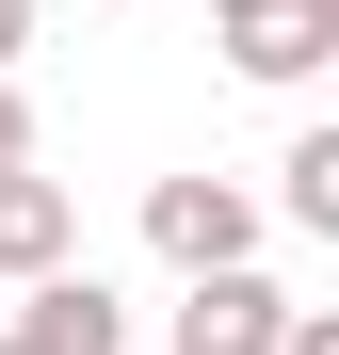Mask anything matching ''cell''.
<instances>
[{
  "instance_id": "obj_9",
  "label": "cell",
  "mask_w": 339,
  "mask_h": 355,
  "mask_svg": "<svg viewBox=\"0 0 339 355\" xmlns=\"http://www.w3.org/2000/svg\"><path fill=\"white\" fill-rule=\"evenodd\" d=\"M210 17H243V0H210Z\"/></svg>"
},
{
  "instance_id": "obj_2",
  "label": "cell",
  "mask_w": 339,
  "mask_h": 355,
  "mask_svg": "<svg viewBox=\"0 0 339 355\" xmlns=\"http://www.w3.org/2000/svg\"><path fill=\"white\" fill-rule=\"evenodd\" d=\"M275 323H291V291L243 259V275H178V323H162V339H178V355H275Z\"/></svg>"
},
{
  "instance_id": "obj_3",
  "label": "cell",
  "mask_w": 339,
  "mask_h": 355,
  "mask_svg": "<svg viewBox=\"0 0 339 355\" xmlns=\"http://www.w3.org/2000/svg\"><path fill=\"white\" fill-rule=\"evenodd\" d=\"M0 355H130V307H113L97 275H33L17 323H0Z\"/></svg>"
},
{
  "instance_id": "obj_6",
  "label": "cell",
  "mask_w": 339,
  "mask_h": 355,
  "mask_svg": "<svg viewBox=\"0 0 339 355\" xmlns=\"http://www.w3.org/2000/svg\"><path fill=\"white\" fill-rule=\"evenodd\" d=\"M275 210H291L307 243H339V130H291V162H275Z\"/></svg>"
},
{
  "instance_id": "obj_8",
  "label": "cell",
  "mask_w": 339,
  "mask_h": 355,
  "mask_svg": "<svg viewBox=\"0 0 339 355\" xmlns=\"http://www.w3.org/2000/svg\"><path fill=\"white\" fill-rule=\"evenodd\" d=\"M17 49H33V0H0V81H17Z\"/></svg>"
},
{
  "instance_id": "obj_5",
  "label": "cell",
  "mask_w": 339,
  "mask_h": 355,
  "mask_svg": "<svg viewBox=\"0 0 339 355\" xmlns=\"http://www.w3.org/2000/svg\"><path fill=\"white\" fill-rule=\"evenodd\" d=\"M65 259H81V194L17 162V178H0V275L33 291V275H65Z\"/></svg>"
},
{
  "instance_id": "obj_7",
  "label": "cell",
  "mask_w": 339,
  "mask_h": 355,
  "mask_svg": "<svg viewBox=\"0 0 339 355\" xmlns=\"http://www.w3.org/2000/svg\"><path fill=\"white\" fill-rule=\"evenodd\" d=\"M17 162H33V97L0 81V178H17Z\"/></svg>"
},
{
  "instance_id": "obj_1",
  "label": "cell",
  "mask_w": 339,
  "mask_h": 355,
  "mask_svg": "<svg viewBox=\"0 0 339 355\" xmlns=\"http://www.w3.org/2000/svg\"><path fill=\"white\" fill-rule=\"evenodd\" d=\"M146 243H162V275H243L259 259V194L243 178H146Z\"/></svg>"
},
{
  "instance_id": "obj_4",
  "label": "cell",
  "mask_w": 339,
  "mask_h": 355,
  "mask_svg": "<svg viewBox=\"0 0 339 355\" xmlns=\"http://www.w3.org/2000/svg\"><path fill=\"white\" fill-rule=\"evenodd\" d=\"M226 65L243 81H323L339 65V0H243L226 17Z\"/></svg>"
}]
</instances>
